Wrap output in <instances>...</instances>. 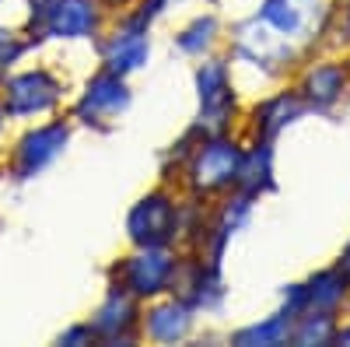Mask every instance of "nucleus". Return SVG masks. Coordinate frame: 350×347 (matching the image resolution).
Listing matches in <instances>:
<instances>
[{
  "label": "nucleus",
  "instance_id": "nucleus-1",
  "mask_svg": "<svg viewBox=\"0 0 350 347\" xmlns=\"http://www.w3.org/2000/svg\"><path fill=\"white\" fill-rule=\"evenodd\" d=\"M239 172H242V155H239L235 144H224V140L207 144V148L200 151L196 165H193L196 186H200V190H207V193L231 186V183L239 179Z\"/></svg>",
  "mask_w": 350,
  "mask_h": 347
},
{
  "label": "nucleus",
  "instance_id": "nucleus-2",
  "mask_svg": "<svg viewBox=\"0 0 350 347\" xmlns=\"http://www.w3.org/2000/svg\"><path fill=\"white\" fill-rule=\"evenodd\" d=\"M56 81L46 74V70H28V74H18L11 84H8V95H4V109L11 116H32V112H42L56 102Z\"/></svg>",
  "mask_w": 350,
  "mask_h": 347
},
{
  "label": "nucleus",
  "instance_id": "nucleus-3",
  "mask_svg": "<svg viewBox=\"0 0 350 347\" xmlns=\"http://www.w3.org/2000/svg\"><path fill=\"white\" fill-rule=\"evenodd\" d=\"M172 228H175V211L168 204V196L154 193L148 200H140V204L133 207L130 214V235L140 242V246H158L172 235Z\"/></svg>",
  "mask_w": 350,
  "mask_h": 347
},
{
  "label": "nucleus",
  "instance_id": "nucleus-4",
  "mask_svg": "<svg viewBox=\"0 0 350 347\" xmlns=\"http://www.w3.org/2000/svg\"><path fill=\"white\" fill-rule=\"evenodd\" d=\"M64 144H67V127H60V123L32 130V133L18 144V151H14L18 172H21V176H32V172H39L46 162H53L56 155H60Z\"/></svg>",
  "mask_w": 350,
  "mask_h": 347
},
{
  "label": "nucleus",
  "instance_id": "nucleus-5",
  "mask_svg": "<svg viewBox=\"0 0 350 347\" xmlns=\"http://www.w3.org/2000/svg\"><path fill=\"white\" fill-rule=\"evenodd\" d=\"M46 28L60 39L88 36L95 25V4L92 0H46Z\"/></svg>",
  "mask_w": 350,
  "mask_h": 347
},
{
  "label": "nucleus",
  "instance_id": "nucleus-6",
  "mask_svg": "<svg viewBox=\"0 0 350 347\" xmlns=\"http://www.w3.org/2000/svg\"><path fill=\"white\" fill-rule=\"evenodd\" d=\"M126 102H130V95L123 88V81L109 70V74H102V77H95L92 84H88V95L81 102V112L92 116V120H102V116H116L120 109H126ZM92 120H88V123H92Z\"/></svg>",
  "mask_w": 350,
  "mask_h": 347
},
{
  "label": "nucleus",
  "instance_id": "nucleus-7",
  "mask_svg": "<svg viewBox=\"0 0 350 347\" xmlns=\"http://www.w3.org/2000/svg\"><path fill=\"white\" fill-rule=\"evenodd\" d=\"M126 287L137 295H154L168 284L172 277V259L165 253H144V256H133L130 267H126Z\"/></svg>",
  "mask_w": 350,
  "mask_h": 347
},
{
  "label": "nucleus",
  "instance_id": "nucleus-8",
  "mask_svg": "<svg viewBox=\"0 0 350 347\" xmlns=\"http://www.w3.org/2000/svg\"><path fill=\"white\" fill-rule=\"evenodd\" d=\"M148 60V39L137 28H126V32H116V39L109 42V70L112 74H126L133 67H140Z\"/></svg>",
  "mask_w": 350,
  "mask_h": 347
},
{
  "label": "nucleus",
  "instance_id": "nucleus-9",
  "mask_svg": "<svg viewBox=\"0 0 350 347\" xmlns=\"http://www.w3.org/2000/svg\"><path fill=\"white\" fill-rule=\"evenodd\" d=\"M200 102H203V116H221L231 105V92H228V70L221 64H207L200 70Z\"/></svg>",
  "mask_w": 350,
  "mask_h": 347
},
{
  "label": "nucleus",
  "instance_id": "nucleus-10",
  "mask_svg": "<svg viewBox=\"0 0 350 347\" xmlns=\"http://www.w3.org/2000/svg\"><path fill=\"white\" fill-rule=\"evenodd\" d=\"M305 298L319 309V312H333L343 298H347V277L343 274H319L312 281V287H305Z\"/></svg>",
  "mask_w": 350,
  "mask_h": 347
},
{
  "label": "nucleus",
  "instance_id": "nucleus-11",
  "mask_svg": "<svg viewBox=\"0 0 350 347\" xmlns=\"http://www.w3.org/2000/svg\"><path fill=\"white\" fill-rule=\"evenodd\" d=\"M189 330V316L183 305H165V309H154L151 320H148V333L154 340H175Z\"/></svg>",
  "mask_w": 350,
  "mask_h": 347
},
{
  "label": "nucleus",
  "instance_id": "nucleus-12",
  "mask_svg": "<svg viewBox=\"0 0 350 347\" xmlns=\"http://www.w3.org/2000/svg\"><path fill=\"white\" fill-rule=\"evenodd\" d=\"M308 88H312V99L319 102V105H329V102H336L340 95H343V70L340 67H315L312 74H308Z\"/></svg>",
  "mask_w": 350,
  "mask_h": 347
},
{
  "label": "nucleus",
  "instance_id": "nucleus-13",
  "mask_svg": "<svg viewBox=\"0 0 350 347\" xmlns=\"http://www.w3.org/2000/svg\"><path fill=\"white\" fill-rule=\"evenodd\" d=\"M284 333H287V323H284V320H270V323H262V326H252V330L239 333V340H242V344H249V340L277 344V340H284Z\"/></svg>",
  "mask_w": 350,
  "mask_h": 347
},
{
  "label": "nucleus",
  "instance_id": "nucleus-14",
  "mask_svg": "<svg viewBox=\"0 0 350 347\" xmlns=\"http://www.w3.org/2000/svg\"><path fill=\"white\" fill-rule=\"evenodd\" d=\"M340 274L350 281V249H347V253H343V259H340Z\"/></svg>",
  "mask_w": 350,
  "mask_h": 347
},
{
  "label": "nucleus",
  "instance_id": "nucleus-15",
  "mask_svg": "<svg viewBox=\"0 0 350 347\" xmlns=\"http://www.w3.org/2000/svg\"><path fill=\"white\" fill-rule=\"evenodd\" d=\"M336 337H340V340H350V330H340Z\"/></svg>",
  "mask_w": 350,
  "mask_h": 347
}]
</instances>
